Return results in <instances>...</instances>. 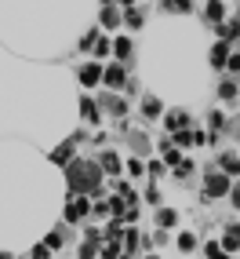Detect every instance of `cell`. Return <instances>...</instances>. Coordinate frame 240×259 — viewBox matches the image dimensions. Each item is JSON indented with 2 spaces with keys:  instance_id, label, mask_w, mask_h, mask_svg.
Instances as JSON below:
<instances>
[{
  "instance_id": "cell-12",
  "label": "cell",
  "mask_w": 240,
  "mask_h": 259,
  "mask_svg": "<svg viewBox=\"0 0 240 259\" xmlns=\"http://www.w3.org/2000/svg\"><path fill=\"white\" fill-rule=\"evenodd\" d=\"M73 215H88V201H84V197H77L73 204H70V219Z\"/></svg>"
},
{
  "instance_id": "cell-18",
  "label": "cell",
  "mask_w": 240,
  "mask_h": 259,
  "mask_svg": "<svg viewBox=\"0 0 240 259\" xmlns=\"http://www.w3.org/2000/svg\"><path fill=\"white\" fill-rule=\"evenodd\" d=\"M120 22V15L113 11V8H106V11H102V26H116Z\"/></svg>"
},
{
  "instance_id": "cell-4",
  "label": "cell",
  "mask_w": 240,
  "mask_h": 259,
  "mask_svg": "<svg viewBox=\"0 0 240 259\" xmlns=\"http://www.w3.org/2000/svg\"><path fill=\"white\" fill-rule=\"evenodd\" d=\"M102 80V66H84V70H80V84H88V88H91V84H98Z\"/></svg>"
},
{
  "instance_id": "cell-1",
  "label": "cell",
  "mask_w": 240,
  "mask_h": 259,
  "mask_svg": "<svg viewBox=\"0 0 240 259\" xmlns=\"http://www.w3.org/2000/svg\"><path fill=\"white\" fill-rule=\"evenodd\" d=\"M102 183V168L91 164V161H73L70 164V186L77 190V194H95Z\"/></svg>"
},
{
  "instance_id": "cell-14",
  "label": "cell",
  "mask_w": 240,
  "mask_h": 259,
  "mask_svg": "<svg viewBox=\"0 0 240 259\" xmlns=\"http://www.w3.org/2000/svg\"><path fill=\"white\" fill-rule=\"evenodd\" d=\"M233 248H236V230L229 227V230H226V237H222V252H233Z\"/></svg>"
},
{
  "instance_id": "cell-23",
  "label": "cell",
  "mask_w": 240,
  "mask_h": 259,
  "mask_svg": "<svg viewBox=\"0 0 240 259\" xmlns=\"http://www.w3.org/2000/svg\"><path fill=\"white\" fill-rule=\"evenodd\" d=\"M142 113H146V117H157V113H160V106H157V99H146V106H142Z\"/></svg>"
},
{
  "instance_id": "cell-17",
  "label": "cell",
  "mask_w": 240,
  "mask_h": 259,
  "mask_svg": "<svg viewBox=\"0 0 240 259\" xmlns=\"http://www.w3.org/2000/svg\"><path fill=\"white\" fill-rule=\"evenodd\" d=\"M157 219H160V227H175V219H178V215L171 212V208H160V215H157Z\"/></svg>"
},
{
  "instance_id": "cell-29",
  "label": "cell",
  "mask_w": 240,
  "mask_h": 259,
  "mask_svg": "<svg viewBox=\"0 0 240 259\" xmlns=\"http://www.w3.org/2000/svg\"><path fill=\"white\" fill-rule=\"evenodd\" d=\"M91 48L98 51V59H102V55H109V40H102V44H91Z\"/></svg>"
},
{
  "instance_id": "cell-11",
  "label": "cell",
  "mask_w": 240,
  "mask_h": 259,
  "mask_svg": "<svg viewBox=\"0 0 240 259\" xmlns=\"http://www.w3.org/2000/svg\"><path fill=\"white\" fill-rule=\"evenodd\" d=\"M208 15H211L215 22H222V19H226V8H222L218 0H211V4H208Z\"/></svg>"
},
{
  "instance_id": "cell-2",
  "label": "cell",
  "mask_w": 240,
  "mask_h": 259,
  "mask_svg": "<svg viewBox=\"0 0 240 259\" xmlns=\"http://www.w3.org/2000/svg\"><path fill=\"white\" fill-rule=\"evenodd\" d=\"M226 190H233V186H229V176H222V171H211V176H208V190H204V194H208V197H222Z\"/></svg>"
},
{
  "instance_id": "cell-25",
  "label": "cell",
  "mask_w": 240,
  "mask_h": 259,
  "mask_svg": "<svg viewBox=\"0 0 240 259\" xmlns=\"http://www.w3.org/2000/svg\"><path fill=\"white\" fill-rule=\"evenodd\" d=\"M135 245H139V234L128 230V234H124V248H135Z\"/></svg>"
},
{
  "instance_id": "cell-8",
  "label": "cell",
  "mask_w": 240,
  "mask_h": 259,
  "mask_svg": "<svg viewBox=\"0 0 240 259\" xmlns=\"http://www.w3.org/2000/svg\"><path fill=\"white\" fill-rule=\"evenodd\" d=\"M70 153H73V139L70 143H62L55 153H51V161H58V164H66V157H70Z\"/></svg>"
},
{
  "instance_id": "cell-30",
  "label": "cell",
  "mask_w": 240,
  "mask_h": 259,
  "mask_svg": "<svg viewBox=\"0 0 240 259\" xmlns=\"http://www.w3.org/2000/svg\"><path fill=\"white\" fill-rule=\"evenodd\" d=\"M0 259H8V252H0Z\"/></svg>"
},
{
  "instance_id": "cell-21",
  "label": "cell",
  "mask_w": 240,
  "mask_h": 259,
  "mask_svg": "<svg viewBox=\"0 0 240 259\" xmlns=\"http://www.w3.org/2000/svg\"><path fill=\"white\" fill-rule=\"evenodd\" d=\"M208 259H229V252H222L218 241H215V245H208Z\"/></svg>"
},
{
  "instance_id": "cell-10",
  "label": "cell",
  "mask_w": 240,
  "mask_h": 259,
  "mask_svg": "<svg viewBox=\"0 0 240 259\" xmlns=\"http://www.w3.org/2000/svg\"><path fill=\"white\" fill-rule=\"evenodd\" d=\"M186 120H190L186 113H171V117H167V128H171V132H178V128H186Z\"/></svg>"
},
{
  "instance_id": "cell-22",
  "label": "cell",
  "mask_w": 240,
  "mask_h": 259,
  "mask_svg": "<svg viewBox=\"0 0 240 259\" xmlns=\"http://www.w3.org/2000/svg\"><path fill=\"white\" fill-rule=\"evenodd\" d=\"M175 143H178V146H190V143H193V132H186V128H178V135H175Z\"/></svg>"
},
{
  "instance_id": "cell-20",
  "label": "cell",
  "mask_w": 240,
  "mask_h": 259,
  "mask_svg": "<svg viewBox=\"0 0 240 259\" xmlns=\"http://www.w3.org/2000/svg\"><path fill=\"white\" fill-rule=\"evenodd\" d=\"M164 8H171V11H190V0H164Z\"/></svg>"
},
{
  "instance_id": "cell-6",
  "label": "cell",
  "mask_w": 240,
  "mask_h": 259,
  "mask_svg": "<svg viewBox=\"0 0 240 259\" xmlns=\"http://www.w3.org/2000/svg\"><path fill=\"white\" fill-rule=\"evenodd\" d=\"M226 59H229V44H215L211 62H215V66H226Z\"/></svg>"
},
{
  "instance_id": "cell-9",
  "label": "cell",
  "mask_w": 240,
  "mask_h": 259,
  "mask_svg": "<svg viewBox=\"0 0 240 259\" xmlns=\"http://www.w3.org/2000/svg\"><path fill=\"white\" fill-rule=\"evenodd\" d=\"M102 168H106V171H120V157H116V153H102Z\"/></svg>"
},
{
  "instance_id": "cell-13",
  "label": "cell",
  "mask_w": 240,
  "mask_h": 259,
  "mask_svg": "<svg viewBox=\"0 0 240 259\" xmlns=\"http://www.w3.org/2000/svg\"><path fill=\"white\" fill-rule=\"evenodd\" d=\"M218 95L226 99V102H233V99H236V84H233V80H226V84L218 88Z\"/></svg>"
},
{
  "instance_id": "cell-3",
  "label": "cell",
  "mask_w": 240,
  "mask_h": 259,
  "mask_svg": "<svg viewBox=\"0 0 240 259\" xmlns=\"http://www.w3.org/2000/svg\"><path fill=\"white\" fill-rule=\"evenodd\" d=\"M102 80H106L109 88H120V84H124V66H106V70H102Z\"/></svg>"
},
{
  "instance_id": "cell-5",
  "label": "cell",
  "mask_w": 240,
  "mask_h": 259,
  "mask_svg": "<svg viewBox=\"0 0 240 259\" xmlns=\"http://www.w3.org/2000/svg\"><path fill=\"white\" fill-rule=\"evenodd\" d=\"M218 164H222V176H236V153H222Z\"/></svg>"
},
{
  "instance_id": "cell-7",
  "label": "cell",
  "mask_w": 240,
  "mask_h": 259,
  "mask_svg": "<svg viewBox=\"0 0 240 259\" xmlns=\"http://www.w3.org/2000/svg\"><path fill=\"white\" fill-rule=\"evenodd\" d=\"M80 113H84V120H98V106L91 99H80Z\"/></svg>"
},
{
  "instance_id": "cell-19",
  "label": "cell",
  "mask_w": 240,
  "mask_h": 259,
  "mask_svg": "<svg viewBox=\"0 0 240 259\" xmlns=\"http://www.w3.org/2000/svg\"><path fill=\"white\" fill-rule=\"evenodd\" d=\"M222 37H226V40H233V37H236V22H233V19L222 22Z\"/></svg>"
},
{
  "instance_id": "cell-16",
  "label": "cell",
  "mask_w": 240,
  "mask_h": 259,
  "mask_svg": "<svg viewBox=\"0 0 240 259\" xmlns=\"http://www.w3.org/2000/svg\"><path fill=\"white\" fill-rule=\"evenodd\" d=\"M178 248H182V252H193V248H197V237H193V234H182V237H178Z\"/></svg>"
},
{
  "instance_id": "cell-27",
  "label": "cell",
  "mask_w": 240,
  "mask_h": 259,
  "mask_svg": "<svg viewBox=\"0 0 240 259\" xmlns=\"http://www.w3.org/2000/svg\"><path fill=\"white\" fill-rule=\"evenodd\" d=\"M102 255H106V259H116V255H120V252H116V241H109V245L102 248Z\"/></svg>"
},
{
  "instance_id": "cell-24",
  "label": "cell",
  "mask_w": 240,
  "mask_h": 259,
  "mask_svg": "<svg viewBox=\"0 0 240 259\" xmlns=\"http://www.w3.org/2000/svg\"><path fill=\"white\" fill-rule=\"evenodd\" d=\"M128 26L139 29V26H142V15H139V11H128Z\"/></svg>"
},
{
  "instance_id": "cell-26",
  "label": "cell",
  "mask_w": 240,
  "mask_h": 259,
  "mask_svg": "<svg viewBox=\"0 0 240 259\" xmlns=\"http://www.w3.org/2000/svg\"><path fill=\"white\" fill-rule=\"evenodd\" d=\"M80 259H95V241H88V245L80 248Z\"/></svg>"
},
{
  "instance_id": "cell-28",
  "label": "cell",
  "mask_w": 240,
  "mask_h": 259,
  "mask_svg": "<svg viewBox=\"0 0 240 259\" xmlns=\"http://www.w3.org/2000/svg\"><path fill=\"white\" fill-rule=\"evenodd\" d=\"M109 102V113H124V102H120V99H106Z\"/></svg>"
},
{
  "instance_id": "cell-15",
  "label": "cell",
  "mask_w": 240,
  "mask_h": 259,
  "mask_svg": "<svg viewBox=\"0 0 240 259\" xmlns=\"http://www.w3.org/2000/svg\"><path fill=\"white\" fill-rule=\"evenodd\" d=\"M113 44H116L113 51H116L120 59H128V55H131V40H124V37H120V40H113Z\"/></svg>"
}]
</instances>
